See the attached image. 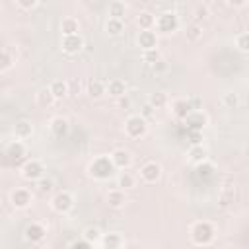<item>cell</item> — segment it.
<instances>
[{
  "mask_svg": "<svg viewBox=\"0 0 249 249\" xmlns=\"http://www.w3.org/2000/svg\"><path fill=\"white\" fill-rule=\"evenodd\" d=\"M189 237H191L193 245H210L216 237V228L208 220H198L191 226Z\"/></svg>",
  "mask_w": 249,
  "mask_h": 249,
  "instance_id": "cell-1",
  "label": "cell"
},
{
  "mask_svg": "<svg viewBox=\"0 0 249 249\" xmlns=\"http://www.w3.org/2000/svg\"><path fill=\"white\" fill-rule=\"evenodd\" d=\"M115 163L111 160V156H97L89 165H88V173L93 177V179H109L113 173H115Z\"/></svg>",
  "mask_w": 249,
  "mask_h": 249,
  "instance_id": "cell-2",
  "label": "cell"
},
{
  "mask_svg": "<svg viewBox=\"0 0 249 249\" xmlns=\"http://www.w3.org/2000/svg\"><path fill=\"white\" fill-rule=\"evenodd\" d=\"M148 132V119L142 115H130L124 121V134L128 138H142Z\"/></svg>",
  "mask_w": 249,
  "mask_h": 249,
  "instance_id": "cell-3",
  "label": "cell"
},
{
  "mask_svg": "<svg viewBox=\"0 0 249 249\" xmlns=\"http://www.w3.org/2000/svg\"><path fill=\"white\" fill-rule=\"evenodd\" d=\"M74 206V196L68 193V191H58L56 195H53L51 198V208L58 214H66L70 212Z\"/></svg>",
  "mask_w": 249,
  "mask_h": 249,
  "instance_id": "cell-4",
  "label": "cell"
},
{
  "mask_svg": "<svg viewBox=\"0 0 249 249\" xmlns=\"http://www.w3.org/2000/svg\"><path fill=\"white\" fill-rule=\"evenodd\" d=\"M156 27L161 33H173L179 27V16L175 12H163L156 18Z\"/></svg>",
  "mask_w": 249,
  "mask_h": 249,
  "instance_id": "cell-5",
  "label": "cell"
},
{
  "mask_svg": "<svg viewBox=\"0 0 249 249\" xmlns=\"http://www.w3.org/2000/svg\"><path fill=\"white\" fill-rule=\"evenodd\" d=\"M31 200H33V195H31V191L25 189V187H18V189H14V191L10 193V204H12L16 210H25V208L31 204Z\"/></svg>",
  "mask_w": 249,
  "mask_h": 249,
  "instance_id": "cell-6",
  "label": "cell"
},
{
  "mask_svg": "<svg viewBox=\"0 0 249 249\" xmlns=\"http://www.w3.org/2000/svg\"><path fill=\"white\" fill-rule=\"evenodd\" d=\"M45 175V167L39 160H27L21 165V177L25 181H39Z\"/></svg>",
  "mask_w": 249,
  "mask_h": 249,
  "instance_id": "cell-7",
  "label": "cell"
},
{
  "mask_svg": "<svg viewBox=\"0 0 249 249\" xmlns=\"http://www.w3.org/2000/svg\"><path fill=\"white\" fill-rule=\"evenodd\" d=\"M60 47L66 54H78L82 49H84V39L80 33H74V35H62L60 39Z\"/></svg>",
  "mask_w": 249,
  "mask_h": 249,
  "instance_id": "cell-8",
  "label": "cell"
},
{
  "mask_svg": "<svg viewBox=\"0 0 249 249\" xmlns=\"http://www.w3.org/2000/svg\"><path fill=\"white\" fill-rule=\"evenodd\" d=\"M185 124H187V130H202V128L208 124V117H206L204 111L193 109V111L185 117Z\"/></svg>",
  "mask_w": 249,
  "mask_h": 249,
  "instance_id": "cell-9",
  "label": "cell"
},
{
  "mask_svg": "<svg viewBox=\"0 0 249 249\" xmlns=\"http://www.w3.org/2000/svg\"><path fill=\"white\" fill-rule=\"evenodd\" d=\"M47 235V226L43 222H31L25 231H23V237L29 241V243H41Z\"/></svg>",
  "mask_w": 249,
  "mask_h": 249,
  "instance_id": "cell-10",
  "label": "cell"
},
{
  "mask_svg": "<svg viewBox=\"0 0 249 249\" xmlns=\"http://www.w3.org/2000/svg\"><path fill=\"white\" fill-rule=\"evenodd\" d=\"M140 177H142V181H146V183H156V181H160V177H161V165H160L158 161H146V163L140 167Z\"/></svg>",
  "mask_w": 249,
  "mask_h": 249,
  "instance_id": "cell-11",
  "label": "cell"
},
{
  "mask_svg": "<svg viewBox=\"0 0 249 249\" xmlns=\"http://www.w3.org/2000/svg\"><path fill=\"white\" fill-rule=\"evenodd\" d=\"M109 156H111V160H113V163H115L117 169H126L132 163V154L128 150H124V148H117Z\"/></svg>",
  "mask_w": 249,
  "mask_h": 249,
  "instance_id": "cell-12",
  "label": "cell"
},
{
  "mask_svg": "<svg viewBox=\"0 0 249 249\" xmlns=\"http://www.w3.org/2000/svg\"><path fill=\"white\" fill-rule=\"evenodd\" d=\"M136 43H138V47H140L142 51L154 49V47H158V35H156L152 29H140V33H138V37H136Z\"/></svg>",
  "mask_w": 249,
  "mask_h": 249,
  "instance_id": "cell-13",
  "label": "cell"
},
{
  "mask_svg": "<svg viewBox=\"0 0 249 249\" xmlns=\"http://www.w3.org/2000/svg\"><path fill=\"white\" fill-rule=\"evenodd\" d=\"M191 111H193L191 99H183V97H179V99H175V101L171 103V113H173L177 119H181V121H185V117H187Z\"/></svg>",
  "mask_w": 249,
  "mask_h": 249,
  "instance_id": "cell-14",
  "label": "cell"
},
{
  "mask_svg": "<svg viewBox=\"0 0 249 249\" xmlns=\"http://www.w3.org/2000/svg\"><path fill=\"white\" fill-rule=\"evenodd\" d=\"M99 245H101L103 249H119V247H123V245H124V239H123V235H121V233L111 231V233H103V237H101Z\"/></svg>",
  "mask_w": 249,
  "mask_h": 249,
  "instance_id": "cell-15",
  "label": "cell"
},
{
  "mask_svg": "<svg viewBox=\"0 0 249 249\" xmlns=\"http://www.w3.org/2000/svg\"><path fill=\"white\" fill-rule=\"evenodd\" d=\"M49 128H51V132H53L56 138H62V136H66V134H68L70 124H68V121H66L64 117H53V119H51Z\"/></svg>",
  "mask_w": 249,
  "mask_h": 249,
  "instance_id": "cell-16",
  "label": "cell"
},
{
  "mask_svg": "<svg viewBox=\"0 0 249 249\" xmlns=\"http://www.w3.org/2000/svg\"><path fill=\"white\" fill-rule=\"evenodd\" d=\"M31 134H33V124H31V121H27V119L16 121V124H14V136H16V138L25 140V138H29Z\"/></svg>",
  "mask_w": 249,
  "mask_h": 249,
  "instance_id": "cell-17",
  "label": "cell"
},
{
  "mask_svg": "<svg viewBox=\"0 0 249 249\" xmlns=\"http://www.w3.org/2000/svg\"><path fill=\"white\" fill-rule=\"evenodd\" d=\"M233 198H235V187L226 183V185L220 189V195H218V206H220V208H226V206H230V204L233 202Z\"/></svg>",
  "mask_w": 249,
  "mask_h": 249,
  "instance_id": "cell-18",
  "label": "cell"
},
{
  "mask_svg": "<svg viewBox=\"0 0 249 249\" xmlns=\"http://www.w3.org/2000/svg\"><path fill=\"white\" fill-rule=\"evenodd\" d=\"M126 202V195H124V189H113L107 193V204L111 208H123Z\"/></svg>",
  "mask_w": 249,
  "mask_h": 249,
  "instance_id": "cell-19",
  "label": "cell"
},
{
  "mask_svg": "<svg viewBox=\"0 0 249 249\" xmlns=\"http://www.w3.org/2000/svg\"><path fill=\"white\" fill-rule=\"evenodd\" d=\"M35 101H37L39 107L47 109V107H51V105L56 101V97H54V93L51 91V88H41V89L35 93Z\"/></svg>",
  "mask_w": 249,
  "mask_h": 249,
  "instance_id": "cell-20",
  "label": "cell"
},
{
  "mask_svg": "<svg viewBox=\"0 0 249 249\" xmlns=\"http://www.w3.org/2000/svg\"><path fill=\"white\" fill-rule=\"evenodd\" d=\"M6 156H8L10 160H14V161L21 160V158L25 156V144H23L19 138L14 140V142H10L8 148H6Z\"/></svg>",
  "mask_w": 249,
  "mask_h": 249,
  "instance_id": "cell-21",
  "label": "cell"
},
{
  "mask_svg": "<svg viewBox=\"0 0 249 249\" xmlns=\"http://www.w3.org/2000/svg\"><path fill=\"white\" fill-rule=\"evenodd\" d=\"M107 93H109L111 97H115V99H119L121 95H124V93H126V84H124V80H121V78L109 80V84H107Z\"/></svg>",
  "mask_w": 249,
  "mask_h": 249,
  "instance_id": "cell-22",
  "label": "cell"
},
{
  "mask_svg": "<svg viewBox=\"0 0 249 249\" xmlns=\"http://www.w3.org/2000/svg\"><path fill=\"white\" fill-rule=\"evenodd\" d=\"M107 93V84H103L101 80H91L88 84V95L91 99H101Z\"/></svg>",
  "mask_w": 249,
  "mask_h": 249,
  "instance_id": "cell-23",
  "label": "cell"
},
{
  "mask_svg": "<svg viewBox=\"0 0 249 249\" xmlns=\"http://www.w3.org/2000/svg\"><path fill=\"white\" fill-rule=\"evenodd\" d=\"M49 88H51V91L54 93V97H56V99H64V97L70 93V86H68V82H66V80H54Z\"/></svg>",
  "mask_w": 249,
  "mask_h": 249,
  "instance_id": "cell-24",
  "label": "cell"
},
{
  "mask_svg": "<svg viewBox=\"0 0 249 249\" xmlns=\"http://www.w3.org/2000/svg\"><path fill=\"white\" fill-rule=\"evenodd\" d=\"M14 62H16V54L12 53L10 47H4V49H2V58H0V72H2V74L8 72V70L14 66Z\"/></svg>",
  "mask_w": 249,
  "mask_h": 249,
  "instance_id": "cell-25",
  "label": "cell"
},
{
  "mask_svg": "<svg viewBox=\"0 0 249 249\" xmlns=\"http://www.w3.org/2000/svg\"><path fill=\"white\" fill-rule=\"evenodd\" d=\"M204 160H206V148L202 144H195V146L189 148V161L191 163L196 165V163H200Z\"/></svg>",
  "mask_w": 249,
  "mask_h": 249,
  "instance_id": "cell-26",
  "label": "cell"
},
{
  "mask_svg": "<svg viewBox=\"0 0 249 249\" xmlns=\"http://www.w3.org/2000/svg\"><path fill=\"white\" fill-rule=\"evenodd\" d=\"M136 25L140 29H152L156 25V16L152 12H140L136 18Z\"/></svg>",
  "mask_w": 249,
  "mask_h": 249,
  "instance_id": "cell-27",
  "label": "cell"
},
{
  "mask_svg": "<svg viewBox=\"0 0 249 249\" xmlns=\"http://www.w3.org/2000/svg\"><path fill=\"white\" fill-rule=\"evenodd\" d=\"M60 31H62V35H74V33H78L80 31L78 19L76 18H64L60 21Z\"/></svg>",
  "mask_w": 249,
  "mask_h": 249,
  "instance_id": "cell-28",
  "label": "cell"
},
{
  "mask_svg": "<svg viewBox=\"0 0 249 249\" xmlns=\"http://www.w3.org/2000/svg\"><path fill=\"white\" fill-rule=\"evenodd\" d=\"M105 31H107L109 35H113V37L121 35V33L124 31V23H123V19H119V18H109L107 23H105Z\"/></svg>",
  "mask_w": 249,
  "mask_h": 249,
  "instance_id": "cell-29",
  "label": "cell"
},
{
  "mask_svg": "<svg viewBox=\"0 0 249 249\" xmlns=\"http://www.w3.org/2000/svg\"><path fill=\"white\" fill-rule=\"evenodd\" d=\"M185 37H187V41H189V43H196V41L202 37V25H200V23H196V21L189 23V25H187V29H185Z\"/></svg>",
  "mask_w": 249,
  "mask_h": 249,
  "instance_id": "cell-30",
  "label": "cell"
},
{
  "mask_svg": "<svg viewBox=\"0 0 249 249\" xmlns=\"http://www.w3.org/2000/svg\"><path fill=\"white\" fill-rule=\"evenodd\" d=\"M167 93L165 91H154V93H150V97H148V103L154 107V109H163L165 105H167Z\"/></svg>",
  "mask_w": 249,
  "mask_h": 249,
  "instance_id": "cell-31",
  "label": "cell"
},
{
  "mask_svg": "<svg viewBox=\"0 0 249 249\" xmlns=\"http://www.w3.org/2000/svg\"><path fill=\"white\" fill-rule=\"evenodd\" d=\"M134 185H136L134 175H132V173H128V171H121V175L117 177V187H121V189H124V191H128V189H134Z\"/></svg>",
  "mask_w": 249,
  "mask_h": 249,
  "instance_id": "cell-32",
  "label": "cell"
},
{
  "mask_svg": "<svg viewBox=\"0 0 249 249\" xmlns=\"http://www.w3.org/2000/svg\"><path fill=\"white\" fill-rule=\"evenodd\" d=\"M82 235H84L91 245H97V243L101 241V237H103V233H101V230H99L97 226H88Z\"/></svg>",
  "mask_w": 249,
  "mask_h": 249,
  "instance_id": "cell-33",
  "label": "cell"
},
{
  "mask_svg": "<svg viewBox=\"0 0 249 249\" xmlns=\"http://www.w3.org/2000/svg\"><path fill=\"white\" fill-rule=\"evenodd\" d=\"M124 14H126V4H124L123 0H113V2L109 4V16H111V18L123 19Z\"/></svg>",
  "mask_w": 249,
  "mask_h": 249,
  "instance_id": "cell-34",
  "label": "cell"
},
{
  "mask_svg": "<svg viewBox=\"0 0 249 249\" xmlns=\"http://www.w3.org/2000/svg\"><path fill=\"white\" fill-rule=\"evenodd\" d=\"M142 58H144V62L146 64H156L158 60H161V53H160V49L158 47H154V49H146V51H142Z\"/></svg>",
  "mask_w": 249,
  "mask_h": 249,
  "instance_id": "cell-35",
  "label": "cell"
},
{
  "mask_svg": "<svg viewBox=\"0 0 249 249\" xmlns=\"http://www.w3.org/2000/svg\"><path fill=\"white\" fill-rule=\"evenodd\" d=\"M195 171H196L198 177H210L214 173V165L208 160H204V161H200V163L195 165Z\"/></svg>",
  "mask_w": 249,
  "mask_h": 249,
  "instance_id": "cell-36",
  "label": "cell"
},
{
  "mask_svg": "<svg viewBox=\"0 0 249 249\" xmlns=\"http://www.w3.org/2000/svg\"><path fill=\"white\" fill-rule=\"evenodd\" d=\"M222 103H224L228 109H235V107L239 105V95H237L235 91H228V93H224Z\"/></svg>",
  "mask_w": 249,
  "mask_h": 249,
  "instance_id": "cell-37",
  "label": "cell"
},
{
  "mask_svg": "<svg viewBox=\"0 0 249 249\" xmlns=\"http://www.w3.org/2000/svg\"><path fill=\"white\" fill-rule=\"evenodd\" d=\"M235 47L241 53H249V33H239L235 37Z\"/></svg>",
  "mask_w": 249,
  "mask_h": 249,
  "instance_id": "cell-38",
  "label": "cell"
},
{
  "mask_svg": "<svg viewBox=\"0 0 249 249\" xmlns=\"http://www.w3.org/2000/svg\"><path fill=\"white\" fill-rule=\"evenodd\" d=\"M35 183H37V189H39L43 195H45V193H51L53 187H54V185H53V179H49V177H45V175H43L39 181H35Z\"/></svg>",
  "mask_w": 249,
  "mask_h": 249,
  "instance_id": "cell-39",
  "label": "cell"
},
{
  "mask_svg": "<svg viewBox=\"0 0 249 249\" xmlns=\"http://www.w3.org/2000/svg\"><path fill=\"white\" fill-rule=\"evenodd\" d=\"M187 136H189L191 146H195V144H202V130H187Z\"/></svg>",
  "mask_w": 249,
  "mask_h": 249,
  "instance_id": "cell-40",
  "label": "cell"
},
{
  "mask_svg": "<svg viewBox=\"0 0 249 249\" xmlns=\"http://www.w3.org/2000/svg\"><path fill=\"white\" fill-rule=\"evenodd\" d=\"M204 19H208V8H206V6H198V8L195 10V21L200 23V21H204Z\"/></svg>",
  "mask_w": 249,
  "mask_h": 249,
  "instance_id": "cell-41",
  "label": "cell"
},
{
  "mask_svg": "<svg viewBox=\"0 0 249 249\" xmlns=\"http://www.w3.org/2000/svg\"><path fill=\"white\" fill-rule=\"evenodd\" d=\"M37 2H39V0H16V4H18L21 10H31V8L37 6Z\"/></svg>",
  "mask_w": 249,
  "mask_h": 249,
  "instance_id": "cell-42",
  "label": "cell"
},
{
  "mask_svg": "<svg viewBox=\"0 0 249 249\" xmlns=\"http://www.w3.org/2000/svg\"><path fill=\"white\" fill-rule=\"evenodd\" d=\"M152 70H154V74H161V72L167 70V62L161 58V60H158L156 64H152Z\"/></svg>",
  "mask_w": 249,
  "mask_h": 249,
  "instance_id": "cell-43",
  "label": "cell"
},
{
  "mask_svg": "<svg viewBox=\"0 0 249 249\" xmlns=\"http://www.w3.org/2000/svg\"><path fill=\"white\" fill-rule=\"evenodd\" d=\"M68 245H70V247H93L84 235H82V239H74V241H70Z\"/></svg>",
  "mask_w": 249,
  "mask_h": 249,
  "instance_id": "cell-44",
  "label": "cell"
},
{
  "mask_svg": "<svg viewBox=\"0 0 249 249\" xmlns=\"http://www.w3.org/2000/svg\"><path fill=\"white\" fill-rule=\"evenodd\" d=\"M117 105H119L121 109H128V107H130V99H128V95H126V93L121 95V97L117 99Z\"/></svg>",
  "mask_w": 249,
  "mask_h": 249,
  "instance_id": "cell-45",
  "label": "cell"
},
{
  "mask_svg": "<svg viewBox=\"0 0 249 249\" xmlns=\"http://www.w3.org/2000/svg\"><path fill=\"white\" fill-rule=\"evenodd\" d=\"M140 115H142L144 119H150V117L154 115V107H152L150 103H146V105L142 107V111H140Z\"/></svg>",
  "mask_w": 249,
  "mask_h": 249,
  "instance_id": "cell-46",
  "label": "cell"
},
{
  "mask_svg": "<svg viewBox=\"0 0 249 249\" xmlns=\"http://www.w3.org/2000/svg\"><path fill=\"white\" fill-rule=\"evenodd\" d=\"M230 8H243L247 4V0H226Z\"/></svg>",
  "mask_w": 249,
  "mask_h": 249,
  "instance_id": "cell-47",
  "label": "cell"
}]
</instances>
